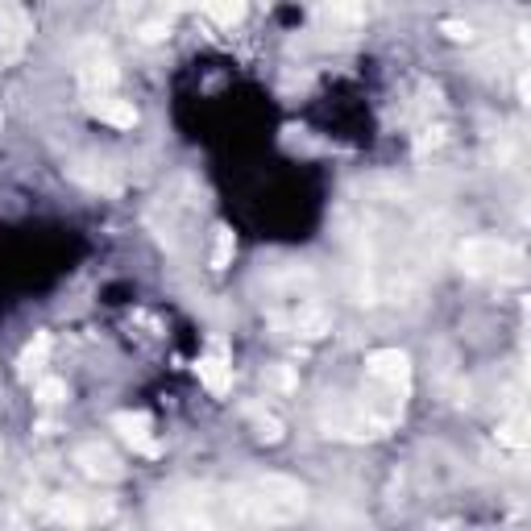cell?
<instances>
[{"label":"cell","mask_w":531,"mask_h":531,"mask_svg":"<svg viewBox=\"0 0 531 531\" xmlns=\"http://www.w3.org/2000/svg\"><path fill=\"white\" fill-rule=\"evenodd\" d=\"M25 38H30V17H25L17 5H5V13H0V50L17 54L25 46Z\"/></svg>","instance_id":"8"},{"label":"cell","mask_w":531,"mask_h":531,"mask_svg":"<svg viewBox=\"0 0 531 531\" xmlns=\"http://www.w3.org/2000/svg\"><path fill=\"white\" fill-rule=\"evenodd\" d=\"M158 5H162V9H179V5H183V0H158Z\"/></svg>","instance_id":"18"},{"label":"cell","mask_w":531,"mask_h":531,"mask_svg":"<svg viewBox=\"0 0 531 531\" xmlns=\"http://www.w3.org/2000/svg\"><path fill=\"white\" fill-rule=\"evenodd\" d=\"M113 428L133 444V453H146V457L158 453V440H154V428H150V419H146V415H129V411H121V415L113 419Z\"/></svg>","instance_id":"6"},{"label":"cell","mask_w":531,"mask_h":531,"mask_svg":"<svg viewBox=\"0 0 531 531\" xmlns=\"http://www.w3.org/2000/svg\"><path fill=\"white\" fill-rule=\"evenodd\" d=\"M200 378H204V386L212 390V395H225V390H229L233 366H229V357H225V349H220V345L200 361Z\"/></svg>","instance_id":"9"},{"label":"cell","mask_w":531,"mask_h":531,"mask_svg":"<svg viewBox=\"0 0 531 531\" xmlns=\"http://www.w3.org/2000/svg\"><path fill=\"white\" fill-rule=\"evenodd\" d=\"M366 374H370L374 382L390 386V390L407 386V378H411L407 353H399V349H382V353H370V361H366Z\"/></svg>","instance_id":"4"},{"label":"cell","mask_w":531,"mask_h":531,"mask_svg":"<svg viewBox=\"0 0 531 531\" xmlns=\"http://www.w3.org/2000/svg\"><path fill=\"white\" fill-rule=\"evenodd\" d=\"M71 175L83 183V187H92V191H117V179H113V171L108 166H96L92 162H79V166H71Z\"/></svg>","instance_id":"11"},{"label":"cell","mask_w":531,"mask_h":531,"mask_svg":"<svg viewBox=\"0 0 531 531\" xmlns=\"http://www.w3.org/2000/svg\"><path fill=\"white\" fill-rule=\"evenodd\" d=\"M75 465L96 482H117L121 478V461L108 444H83V449H75Z\"/></svg>","instance_id":"3"},{"label":"cell","mask_w":531,"mask_h":531,"mask_svg":"<svg viewBox=\"0 0 531 531\" xmlns=\"http://www.w3.org/2000/svg\"><path fill=\"white\" fill-rule=\"evenodd\" d=\"M79 83H83V88H88L92 96H104V92L117 83L113 59H108V54H100V50L83 54V59H79Z\"/></svg>","instance_id":"5"},{"label":"cell","mask_w":531,"mask_h":531,"mask_svg":"<svg viewBox=\"0 0 531 531\" xmlns=\"http://www.w3.org/2000/svg\"><path fill=\"white\" fill-rule=\"evenodd\" d=\"M523 428H527V419H523V411H519V415L511 419V424L502 428V440H507V444H515V449H519V444L527 440V436H523Z\"/></svg>","instance_id":"17"},{"label":"cell","mask_w":531,"mask_h":531,"mask_svg":"<svg viewBox=\"0 0 531 531\" xmlns=\"http://www.w3.org/2000/svg\"><path fill=\"white\" fill-rule=\"evenodd\" d=\"M229 258H233V233L220 229V233H216V249H212V266H216V270L229 266Z\"/></svg>","instance_id":"16"},{"label":"cell","mask_w":531,"mask_h":531,"mask_svg":"<svg viewBox=\"0 0 531 531\" xmlns=\"http://www.w3.org/2000/svg\"><path fill=\"white\" fill-rule=\"evenodd\" d=\"M50 515L59 523H88V515H83V507L75 498H50Z\"/></svg>","instance_id":"14"},{"label":"cell","mask_w":531,"mask_h":531,"mask_svg":"<svg viewBox=\"0 0 531 531\" xmlns=\"http://www.w3.org/2000/svg\"><path fill=\"white\" fill-rule=\"evenodd\" d=\"M287 324H291L295 337H324V332H328V312L316 307V303H303Z\"/></svg>","instance_id":"10"},{"label":"cell","mask_w":531,"mask_h":531,"mask_svg":"<svg viewBox=\"0 0 531 531\" xmlns=\"http://www.w3.org/2000/svg\"><path fill=\"white\" fill-rule=\"evenodd\" d=\"M34 399L46 403V407L63 403V399H67V382H59V378H42V382L34 386Z\"/></svg>","instance_id":"15"},{"label":"cell","mask_w":531,"mask_h":531,"mask_svg":"<svg viewBox=\"0 0 531 531\" xmlns=\"http://www.w3.org/2000/svg\"><path fill=\"white\" fill-rule=\"evenodd\" d=\"M229 515L241 523H287L303 511V486L291 478H262L254 486L229 490Z\"/></svg>","instance_id":"1"},{"label":"cell","mask_w":531,"mask_h":531,"mask_svg":"<svg viewBox=\"0 0 531 531\" xmlns=\"http://www.w3.org/2000/svg\"><path fill=\"white\" fill-rule=\"evenodd\" d=\"M92 117H100L104 125H117V129H133L137 125V108L129 100H117V96H92Z\"/></svg>","instance_id":"7"},{"label":"cell","mask_w":531,"mask_h":531,"mask_svg":"<svg viewBox=\"0 0 531 531\" xmlns=\"http://www.w3.org/2000/svg\"><path fill=\"white\" fill-rule=\"evenodd\" d=\"M46 357H50V337L42 332V337H38L30 349L21 353V374H38V370L46 366Z\"/></svg>","instance_id":"13"},{"label":"cell","mask_w":531,"mask_h":531,"mask_svg":"<svg viewBox=\"0 0 531 531\" xmlns=\"http://www.w3.org/2000/svg\"><path fill=\"white\" fill-rule=\"evenodd\" d=\"M461 266L469 274H478V278H486V274H507L511 266H519V254H515L507 241H498V237H473V241L461 245Z\"/></svg>","instance_id":"2"},{"label":"cell","mask_w":531,"mask_h":531,"mask_svg":"<svg viewBox=\"0 0 531 531\" xmlns=\"http://www.w3.org/2000/svg\"><path fill=\"white\" fill-rule=\"evenodd\" d=\"M200 9L216 21V25H237L245 17V0H200Z\"/></svg>","instance_id":"12"}]
</instances>
